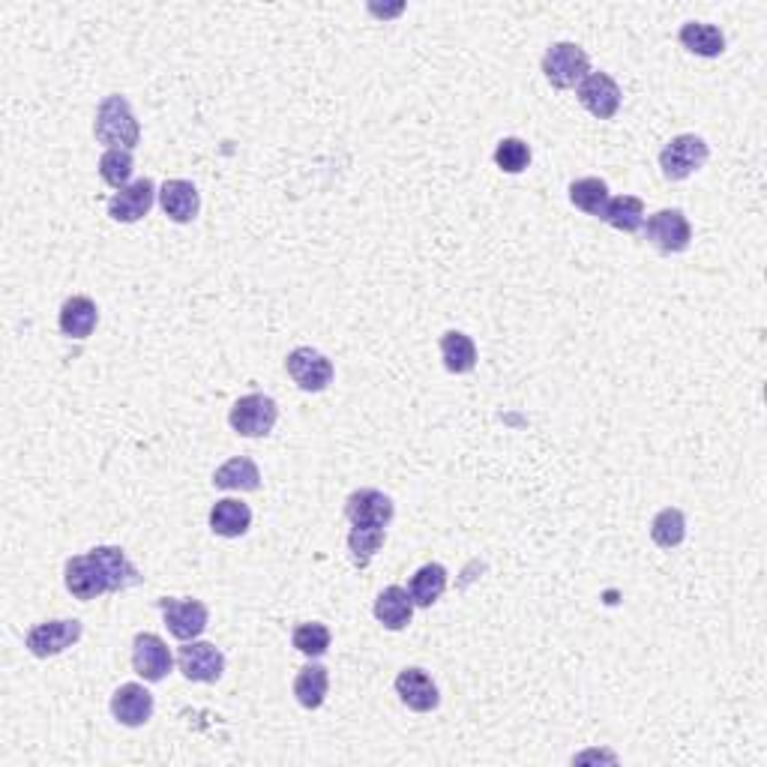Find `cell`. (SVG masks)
<instances>
[{
	"instance_id": "cell-2",
	"label": "cell",
	"mask_w": 767,
	"mask_h": 767,
	"mask_svg": "<svg viewBox=\"0 0 767 767\" xmlns=\"http://www.w3.org/2000/svg\"><path fill=\"white\" fill-rule=\"evenodd\" d=\"M94 136L106 150H136L141 141V127H138L136 111L129 106L127 96L111 94L96 108Z\"/></svg>"
},
{
	"instance_id": "cell-11",
	"label": "cell",
	"mask_w": 767,
	"mask_h": 767,
	"mask_svg": "<svg viewBox=\"0 0 767 767\" xmlns=\"http://www.w3.org/2000/svg\"><path fill=\"white\" fill-rule=\"evenodd\" d=\"M174 665L169 645L159 639L157 632H138L132 641V669L138 678H145L148 683L166 681Z\"/></svg>"
},
{
	"instance_id": "cell-16",
	"label": "cell",
	"mask_w": 767,
	"mask_h": 767,
	"mask_svg": "<svg viewBox=\"0 0 767 767\" xmlns=\"http://www.w3.org/2000/svg\"><path fill=\"white\" fill-rule=\"evenodd\" d=\"M111 716L127 728H138L153 716V693L141 683H124L111 695Z\"/></svg>"
},
{
	"instance_id": "cell-12",
	"label": "cell",
	"mask_w": 767,
	"mask_h": 767,
	"mask_svg": "<svg viewBox=\"0 0 767 767\" xmlns=\"http://www.w3.org/2000/svg\"><path fill=\"white\" fill-rule=\"evenodd\" d=\"M396 515V507L379 489H358L348 494L345 519L360 528H387Z\"/></svg>"
},
{
	"instance_id": "cell-21",
	"label": "cell",
	"mask_w": 767,
	"mask_h": 767,
	"mask_svg": "<svg viewBox=\"0 0 767 767\" xmlns=\"http://www.w3.org/2000/svg\"><path fill=\"white\" fill-rule=\"evenodd\" d=\"M213 486L228 489V492H258L262 489V471H258V465L253 459L237 456V459H228V462L216 468Z\"/></svg>"
},
{
	"instance_id": "cell-9",
	"label": "cell",
	"mask_w": 767,
	"mask_h": 767,
	"mask_svg": "<svg viewBox=\"0 0 767 767\" xmlns=\"http://www.w3.org/2000/svg\"><path fill=\"white\" fill-rule=\"evenodd\" d=\"M159 609L166 618V627L178 641H195L201 632L207 630L211 611L201 599H159Z\"/></svg>"
},
{
	"instance_id": "cell-3",
	"label": "cell",
	"mask_w": 767,
	"mask_h": 767,
	"mask_svg": "<svg viewBox=\"0 0 767 767\" xmlns=\"http://www.w3.org/2000/svg\"><path fill=\"white\" fill-rule=\"evenodd\" d=\"M707 157H711V148H707V141H704L702 136H695V132L674 136L672 141L660 150L662 178L672 180V183H681V180H686L699 169H704Z\"/></svg>"
},
{
	"instance_id": "cell-26",
	"label": "cell",
	"mask_w": 767,
	"mask_h": 767,
	"mask_svg": "<svg viewBox=\"0 0 767 767\" xmlns=\"http://www.w3.org/2000/svg\"><path fill=\"white\" fill-rule=\"evenodd\" d=\"M603 222H609L611 228H618L624 234H636L639 228H645V201L636 199V195H618V199H609L606 211L599 216Z\"/></svg>"
},
{
	"instance_id": "cell-7",
	"label": "cell",
	"mask_w": 767,
	"mask_h": 767,
	"mask_svg": "<svg viewBox=\"0 0 767 767\" xmlns=\"http://www.w3.org/2000/svg\"><path fill=\"white\" fill-rule=\"evenodd\" d=\"M82 632H85L82 620H45V624H36V627L28 630L24 645H28V651H31L33 657L49 660V657H57V653H64L66 648H73L75 641L82 639Z\"/></svg>"
},
{
	"instance_id": "cell-20",
	"label": "cell",
	"mask_w": 767,
	"mask_h": 767,
	"mask_svg": "<svg viewBox=\"0 0 767 767\" xmlns=\"http://www.w3.org/2000/svg\"><path fill=\"white\" fill-rule=\"evenodd\" d=\"M253 525V510L249 504H243L237 498H222L216 501L211 510V531L216 536H225V540H234V536H243Z\"/></svg>"
},
{
	"instance_id": "cell-22",
	"label": "cell",
	"mask_w": 767,
	"mask_h": 767,
	"mask_svg": "<svg viewBox=\"0 0 767 767\" xmlns=\"http://www.w3.org/2000/svg\"><path fill=\"white\" fill-rule=\"evenodd\" d=\"M447 590V569L441 564H423L408 582V594L414 599V606L420 609H432Z\"/></svg>"
},
{
	"instance_id": "cell-28",
	"label": "cell",
	"mask_w": 767,
	"mask_h": 767,
	"mask_svg": "<svg viewBox=\"0 0 767 767\" xmlns=\"http://www.w3.org/2000/svg\"><path fill=\"white\" fill-rule=\"evenodd\" d=\"M569 201L588 216H603L606 204H609V187H606V180L599 178L573 180L569 183Z\"/></svg>"
},
{
	"instance_id": "cell-14",
	"label": "cell",
	"mask_w": 767,
	"mask_h": 767,
	"mask_svg": "<svg viewBox=\"0 0 767 767\" xmlns=\"http://www.w3.org/2000/svg\"><path fill=\"white\" fill-rule=\"evenodd\" d=\"M157 201V187L153 180L141 178L136 183H129L124 190H117L111 199H108V216L115 222H138L145 220Z\"/></svg>"
},
{
	"instance_id": "cell-4",
	"label": "cell",
	"mask_w": 767,
	"mask_h": 767,
	"mask_svg": "<svg viewBox=\"0 0 767 767\" xmlns=\"http://www.w3.org/2000/svg\"><path fill=\"white\" fill-rule=\"evenodd\" d=\"M590 73L588 52L576 43H555L548 45V52L543 54V75L548 78V85L557 90H573L582 85V78Z\"/></svg>"
},
{
	"instance_id": "cell-13",
	"label": "cell",
	"mask_w": 767,
	"mask_h": 767,
	"mask_svg": "<svg viewBox=\"0 0 767 767\" xmlns=\"http://www.w3.org/2000/svg\"><path fill=\"white\" fill-rule=\"evenodd\" d=\"M578 103L599 120H611L620 108V87L609 73H588L576 87Z\"/></svg>"
},
{
	"instance_id": "cell-23",
	"label": "cell",
	"mask_w": 767,
	"mask_h": 767,
	"mask_svg": "<svg viewBox=\"0 0 767 767\" xmlns=\"http://www.w3.org/2000/svg\"><path fill=\"white\" fill-rule=\"evenodd\" d=\"M678 40L686 52L699 54V57H720L725 52V36L716 24L686 22L678 33Z\"/></svg>"
},
{
	"instance_id": "cell-24",
	"label": "cell",
	"mask_w": 767,
	"mask_h": 767,
	"mask_svg": "<svg viewBox=\"0 0 767 767\" xmlns=\"http://www.w3.org/2000/svg\"><path fill=\"white\" fill-rule=\"evenodd\" d=\"M330 690V672L321 662H309L295 678V699L303 704L306 711H318Z\"/></svg>"
},
{
	"instance_id": "cell-18",
	"label": "cell",
	"mask_w": 767,
	"mask_h": 767,
	"mask_svg": "<svg viewBox=\"0 0 767 767\" xmlns=\"http://www.w3.org/2000/svg\"><path fill=\"white\" fill-rule=\"evenodd\" d=\"M375 618L387 630H405L411 618H414V599H411L408 590L400 588V585H390V588L381 590L379 599H375Z\"/></svg>"
},
{
	"instance_id": "cell-10",
	"label": "cell",
	"mask_w": 767,
	"mask_h": 767,
	"mask_svg": "<svg viewBox=\"0 0 767 767\" xmlns=\"http://www.w3.org/2000/svg\"><path fill=\"white\" fill-rule=\"evenodd\" d=\"M178 669L192 683H216L225 672V657L211 641H187L178 651Z\"/></svg>"
},
{
	"instance_id": "cell-8",
	"label": "cell",
	"mask_w": 767,
	"mask_h": 767,
	"mask_svg": "<svg viewBox=\"0 0 767 767\" xmlns=\"http://www.w3.org/2000/svg\"><path fill=\"white\" fill-rule=\"evenodd\" d=\"M285 369H288L291 381H295L303 393H324V390L333 384V363H330L318 348H295V351L288 354V360H285Z\"/></svg>"
},
{
	"instance_id": "cell-30",
	"label": "cell",
	"mask_w": 767,
	"mask_h": 767,
	"mask_svg": "<svg viewBox=\"0 0 767 767\" xmlns=\"http://www.w3.org/2000/svg\"><path fill=\"white\" fill-rule=\"evenodd\" d=\"M132 171H136L132 150H106V153L99 157V178L106 180L111 190H124V187H129Z\"/></svg>"
},
{
	"instance_id": "cell-15",
	"label": "cell",
	"mask_w": 767,
	"mask_h": 767,
	"mask_svg": "<svg viewBox=\"0 0 767 767\" xmlns=\"http://www.w3.org/2000/svg\"><path fill=\"white\" fill-rule=\"evenodd\" d=\"M396 695L414 714H429V711H435L441 704V693H438L435 681L423 669H417V665L402 669L400 678H396Z\"/></svg>"
},
{
	"instance_id": "cell-32",
	"label": "cell",
	"mask_w": 767,
	"mask_h": 767,
	"mask_svg": "<svg viewBox=\"0 0 767 767\" xmlns=\"http://www.w3.org/2000/svg\"><path fill=\"white\" fill-rule=\"evenodd\" d=\"M494 166L507 174H522L531 166V148L522 138H501L494 148Z\"/></svg>"
},
{
	"instance_id": "cell-27",
	"label": "cell",
	"mask_w": 767,
	"mask_h": 767,
	"mask_svg": "<svg viewBox=\"0 0 767 767\" xmlns=\"http://www.w3.org/2000/svg\"><path fill=\"white\" fill-rule=\"evenodd\" d=\"M387 540V528H360L351 525L348 534V557L358 569H366L372 564V557L379 555L381 546Z\"/></svg>"
},
{
	"instance_id": "cell-25",
	"label": "cell",
	"mask_w": 767,
	"mask_h": 767,
	"mask_svg": "<svg viewBox=\"0 0 767 767\" xmlns=\"http://www.w3.org/2000/svg\"><path fill=\"white\" fill-rule=\"evenodd\" d=\"M441 360L452 375H468L477 366V345L462 330H450L441 337Z\"/></svg>"
},
{
	"instance_id": "cell-6",
	"label": "cell",
	"mask_w": 767,
	"mask_h": 767,
	"mask_svg": "<svg viewBox=\"0 0 767 767\" xmlns=\"http://www.w3.org/2000/svg\"><path fill=\"white\" fill-rule=\"evenodd\" d=\"M645 241L651 243L653 249H660L662 255H678L690 249L693 243V225L683 216V211H657L648 216L645 225Z\"/></svg>"
},
{
	"instance_id": "cell-19",
	"label": "cell",
	"mask_w": 767,
	"mask_h": 767,
	"mask_svg": "<svg viewBox=\"0 0 767 767\" xmlns=\"http://www.w3.org/2000/svg\"><path fill=\"white\" fill-rule=\"evenodd\" d=\"M96 321H99V309L90 297L75 295L70 297L64 306H61V333L70 339H87L96 330Z\"/></svg>"
},
{
	"instance_id": "cell-1",
	"label": "cell",
	"mask_w": 767,
	"mask_h": 767,
	"mask_svg": "<svg viewBox=\"0 0 767 767\" xmlns=\"http://www.w3.org/2000/svg\"><path fill=\"white\" fill-rule=\"evenodd\" d=\"M141 582H145V576L124 555V548L117 546H96L87 555L70 557L64 567L66 590L82 603L103 597V594L136 588Z\"/></svg>"
},
{
	"instance_id": "cell-29",
	"label": "cell",
	"mask_w": 767,
	"mask_h": 767,
	"mask_svg": "<svg viewBox=\"0 0 767 767\" xmlns=\"http://www.w3.org/2000/svg\"><path fill=\"white\" fill-rule=\"evenodd\" d=\"M651 540L660 548H678L686 540V519L678 507H665L653 515Z\"/></svg>"
},
{
	"instance_id": "cell-17",
	"label": "cell",
	"mask_w": 767,
	"mask_h": 767,
	"mask_svg": "<svg viewBox=\"0 0 767 767\" xmlns=\"http://www.w3.org/2000/svg\"><path fill=\"white\" fill-rule=\"evenodd\" d=\"M159 207L166 211V216H169L171 222H178V225L192 222L201 211V195L199 190H195V183L180 178L166 180L162 190H159Z\"/></svg>"
},
{
	"instance_id": "cell-5",
	"label": "cell",
	"mask_w": 767,
	"mask_h": 767,
	"mask_svg": "<svg viewBox=\"0 0 767 767\" xmlns=\"http://www.w3.org/2000/svg\"><path fill=\"white\" fill-rule=\"evenodd\" d=\"M276 420H279V405L270 396H264V393H249V396L234 402L232 411H228L232 429L237 435H243V438H264V435H270Z\"/></svg>"
},
{
	"instance_id": "cell-31",
	"label": "cell",
	"mask_w": 767,
	"mask_h": 767,
	"mask_svg": "<svg viewBox=\"0 0 767 767\" xmlns=\"http://www.w3.org/2000/svg\"><path fill=\"white\" fill-rule=\"evenodd\" d=\"M291 641H295V648L303 653V657L318 660V657H324V653L330 651V641H333V636H330V630H327L324 624L309 620V624H297L295 632H291Z\"/></svg>"
}]
</instances>
